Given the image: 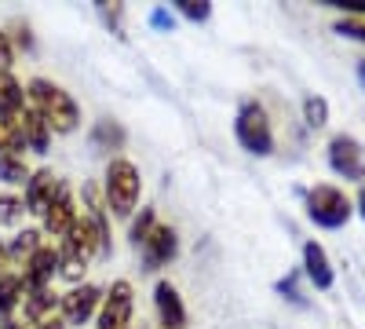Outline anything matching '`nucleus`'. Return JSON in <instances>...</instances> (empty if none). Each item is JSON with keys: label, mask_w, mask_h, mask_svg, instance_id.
<instances>
[{"label": "nucleus", "mask_w": 365, "mask_h": 329, "mask_svg": "<svg viewBox=\"0 0 365 329\" xmlns=\"http://www.w3.org/2000/svg\"><path fill=\"white\" fill-rule=\"evenodd\" d=\"M103 308V289L99 285H73L63 300H58V318H63L66 325H88L91 318L99 315Z\"/></svg>", "instance_id": "6"}, {"label": "nucleus", "mask_w": 365, "mask_h": 329, "mask_svg": "<svg viewBox=\"0 0 365 329\" xmlns=\"http://www.w3.org/2000/svg\"><path fill=\"white\" fill-rule=\"evenodd\" d=\"M150 26L161 29V34H172V29H175V15L168 8H154V11H150Z\"/></svg>", "instance_id": "27"}, {"label": "nucleus", "mask_w": 365, "mask_h": 329, "mask_svg": "<svg viewBox=\"0 0 365 329\" xmlns=\"http://www.w3.org/2000/svg\"><path fill=\"white\" fill-rule=\"evenodd\" d=\"M303 121H307L311 128L329 125V103L322 96H307V99H303Z\"/></svg>", "instance_id": "23"}, {"label": "nucleus", "mask_w": 365, "mask_h": 329, "mask_svg": "<svg viewBox=\"0 0 365 329\" xmlns=\"http://www.w3.org/2000/svg\"><path fill=\"white\" fill-rule=\"evenodd\" d=\"M58 300H63V296H55L51 285H48V289L26 293V296H22V325H26V329H29V325L37 329L41 322H48L51 311H58Z\"/></svg>", "instance_id": "13"}, {"label": "nucleus", "mask_w": 365, "mask_h": 329, "mask_svg": "<svg viewBox=\"0 0 365 329\" xmlns=\"http://www.w3.org/2000/svg\"><path fill=\"white\" fill-rule=\"evenodd\" d=\"M22 151H26V136H22L19 117H15V121H0V154L22 158Z\"/></svg>", "instance_id": "21"}, {"label": "nucleus", "mask_w": 365, "mask_h": 329, "mask_svg": "<svg viewBox=\"0 0 365 329\" xmlns=\"http://www.w3.org/2000/svg\"><path fill=\"white\" fill-rule=\"evenodd\" d=\"M22 110H26V88L11 74H0V121H15Z\"/></svg>", "instance_id": "17"}, {"label": "nucleus", "mask_w": 365, "mask_h": 329, "mask_svg": "<svg viewBox=\"0 0 365 329\" xmlns=\"http://www.w3.org/2000/svg\"><path fill=\"white\" fill-rule=\"evenodd\" d=\"M278 293L285 296V300H299V275H289L278 282Z\"/></svg>", "instance_id": "29"}, {"label": "nucleus", "mask_w": 365, "mask_h": 329, "mask_svg": "<svg viewBox=\"0 0 365 329\" xmlns=\"http://www.w3.org/2000/svg\"><path fill=\"white\" fill-rule=\"evenodd\" d=\"M336 34L354 37V41H365V22L361 19H344V22H336Z\"/></svg>", "instance_id": "28"}, {"label": "nucleus", "mask_w": 365, "mask_h": 329, "mask_svg": "<svg viewBox=\"0 0 365 329\" xmlns=\"http://www.w3.org/2000/svg\"><path fill=\"white\" fill-rule=\"evenodd\" d=\"M58 191H63V179H58L51 168H37V172H29V183H26V194H22L26 213L44 216V213H48V205L58 198Z\"/></svg>", "instance_id": "8"}, {"label": "nucleus", "mask_w": 365, "mask_h": 329, "mask_svg": "<svg viewBox=\"0 0 365 329\" xmlns=\"http://www.w3.org/2000/svg\"><path fill=\"white\" fill-rule=\"evenodd\" d=\"M22 213H26V205H22V198H19V194H0V227L19 223V220H22Z\"/></svg>", "instance_id": "24"}, {"label": "nucleus", "mask_w": 365, "mask_h": 329, "mask_svg": "<svg viewBox=\"0 0 365 329\" xmlns=\"http://www.w3.org/2000/svg\"><path fill=\"white\" fill-rule=\"evenodd\" d=\"M354 208H358V213H361V220H365V187L358 191V201H354Z\"/></svg>", "instance_id": "33"}, {"label": "nucleus", "mask_w": 365, "mask_h": 329, "mask_svg": "<svg viewBox=\"0 0 365 329\" xmlns=\"http://www.w3.org/2000/svg\"><path fill=\"white\" fill-rule=\"evenodd\" d=\"M303 275L314 282V289H332V282H336V275H332V263H329V256H325V249H322L318 242L303 246Z\"/></svg>", "instance_id": "14"}, {"label": "nucleus", "mask_w": 365, "mask_h": 329, "mask_svg": "<svg viewBox=\"0 0 365 329\" xmlns=\"http://www.w3.org/2000/svg\"><path fill=\"white\" fill-rule=\"evenodd\" d=\"M179 253V238H175V227L168 223H158L150 231V238L143 242V267L146 271H161L165 263H172Z\"/></svg>", "instance_id": "9"}, {"label": "nucleus", "mask_w": 365, "mask_h": 329, "mask_svg": "<svg viewBox=\"0 0 365 329\" xmlns=\"http://www.w3.org/2000/svg\"><path fill=\"white\" fill-rule=\"evenodd\" d=\"M19 125H22V136H26V151H34V154H48V146H51V128L48 121L34 110V106H26L19 113Z\"/></svg>", "instance_id": "15"}, {"label": "nucleus", "mask_w": 365, "mask_h": 329, "mask_svg": "<svg viewBox=\"0 0 365 329\" xmlns=\"http://www.w3.org/2000/svg\"><path fill=\"white\" fill-rule=\"evenodd\" d=\"M175 11H179V15H187L190 22H208L212 4H205V0H175Z\"/></svg>", "instance_id": "25"}, {"label": "nucleus", "mask_w": 365, "mask_h": 329, "mask_svg": "<svg viewBox=\"0 0 365 329\" xmlns=\"http://www.w3.org/2000/svg\"><path fill=\"white\" fill-rule=\"evenodd\" d=\"M154 308H158L161 329H182V325H187V304H182L175 282H165V278H161V282L154 285Z\"/></svg>", "instance_id": "12"}, {"label": "nucleus", "mask_w": 365, "mask_h": 329, "mask_svg": "<svg viewBox=\"0 0 365 329\" xmlns=\"http://www.w3.org/2000/svg\"><path fill=\"white\" fill-rule=\"evenodd\" d=\"M0 183H11V187H26L29 183V165L15 154H0Z\"/></svg>", "instance_id": "20"}, {"label": "nucleus", "mask_w": 365, "mask_h": 329, "mask_svg": "<svg viewBox=\"0 0 365 329\" xmlns=\"http://www.w3.org/2000/svg\"><path fill=\"white\" fill-rule=\"evenodd\" d=\"M11 63H15V44L4 29H0V74H11Z\"/></svg>", "instance_id": "26"}, {"label": "nucleus", "mask_w": 365, "mask_h": 329, "mask_svg": "<svg viewBox=\"0 0 365 329\" xmlns=\"http://www.w3.org/2000/svg\"><path fill=\"white\" fill-rule=\"evenodd\" d=\"M0 275H8V246L0 242Z\"/></svg>", "instance_id": "32"}, {"label": "nucleus", "mask_w": 365, "mask_h": 329, "mask_svg": "<svg viewBox=\"0 0 365 329\" xmlns=\"http://www.w3.org/2000/svg\"><path fill=\"white\" fill-rule=\"evenodd\" d=\"M91 146H96V151H106V154H113V151H120V146H125V128H120L117 121H96L91 125Z\"/></svg>", "instance_id": "18"}, {"label": "nucleus", "mask_w": 365, "mask_h": 329, "mask_svg": "<svg viewBox=\"0 0 365 329\" xmlns=\"http://www.w3.org/2000/svg\"><path fill=\"white\" fill-rule=\"evenodd\" d=\"M154 227H158V213H154L150 205H146V208H139V213L132 216V227H128V242L143 249V242L150 238V231H154Z\"/></svg>", "instance_id": "22"}, {"label": "nucleus", "mask_w": 365, "mask_h": 329, "mask_svg": "<svg viewBox=\"0 0 365 329\" xmlns=\"http://www.w3.org/2000/svg\"><path fill=\"white\" fill-rule=\"evenodd\" d=\"M329 165L336 176L351 179V183H361L365 179V154H361V143L351 136H332L329 139Z\"/></svg>", "instance_id": "7"}, {"label": "nucleus", "mask_w": 365, "mask_h": 329, "mask_svg": "<svg viewBox=\"0 0 365 329\" xmlns=\"http://www.w3.org/2000/svg\"><path fill=\"white\" fill-rule=\"evenodd\" d=\"M139 194H143V179L139 168L128 158H110L106 165V179H103V205L106 213L117 220H132L139 208Z\"/></svg>", "instance_id": "2"}, {"label": "nucleus", "mask_w": 365, "mask_h": 329, "mask_svg": "<svg viewBox=\"0 0 365 329\" xmlns=\"http://www.w3.org/2000/svg\"><path fill=\"white\" fill-rule=\"evenodd\" d=\"M22 285L26 293H34V289H48L51 278L58 275V249L55 246H41L34 256H29V263L22 267Z\"/></svg>", "instance_id": "10"}, {"label": "nucleus", "mask_w": 365, "mask_h": 329, "mask_svg": "<svg viewBox=\"0 0 365 329\" xmlns=\"http://www.w3.org/2000/svg\"><path fill=\"white\" fill-rule=\"evenodd\" d=\"M77 201H73V194H70V187L63 183V191H58V198L48 205V213L41 216L44 220V234H51V238H58V242H63V238L73 231V223H77Z\"/></svg>", "instance_id": "11"}, {"label": "nucleus", "mask_w": 365, "mask_h": 329, "mask_svg": "<svg viewBox=\"0 0 365 329\" xmlns=\"http://www.w3.org/2000/svg\"><path fill=\"white\" fill-rule=\"evenodd\" d=\"M26 106H34L48 121V128L58 132V136H70L81 125L77 99L66 92V88H58L55 81H48V77H34L26 84Z\"/></svg>", "instance_id": "1"}, {"label": "nucleus", "mask_w": 365, "mask_h": 329, "mask_svg": "<svg viewBox=\"0 0 365 329\" xmlns=\"http://www.w3.org/2000/svg\"><path fill=\"white\" fill-rule=\"evenodd\" d=\"M19 44H22V48H34V34H29L26 26H19Z\"/></svg>", "instance_id": "30"}, {"label": "nucleus", "mask_w": 365, "mask_h": 329, "mask_svg": "<svg viewBox=\"0 0 365 329\" xmlns=\"http://www.w3.org/2000/svg\"><path fill=\"white\" fill-rule=\"evenodd\" d=\"M0 329H26V325H22V322L15 318V322H8V325H0Z\"/></svg>", "instance_id": "35"}, {"label": "nucleus", "mask_w": 365, "mask_h": 329, "mask_svg": "<svg viewBox=\"0 0 365 329\" xmlns=\"http://www.w3.org/2000/svg\"><path fill=\"white\" fill-rule=\"evenodd\" d=\"M37 329H66V322H63V318H48V322H41Z\"/></svg>", "instance_id": "31"}, {"label": "nucleus", "mask_w": 365, "mask_h": 329, "mask_svg": "<svg viewBox=\"0 0 365 329\" xmlns=\"http://www.w3.org/2000/svg\"><path fill=\"white\" fill-rule=\"evenodd\" d=\"M132 311H135V296H132V282L117 278L106 293H103V308L96 315L99 329H128L132 322Z\"/></svg>", "instance_id": "5"}, {"label": "nucleus", "mask_w": 365, "mask_h": 329, "mask_svg": "<svg viewBox=\"0 0 365 329\" xmlns=\"http://www.w3.org/2000/svg\"><path fill=\"white\" fill-rule=\"evenodd\" d=\"M22 296H26L22 275H15V271L0 275V325L15 322V311L22 308Z\"/></svg>", "instance_id": "16"}, {"label": "nucleus", "mask_w": 365, "mask_h": 329, "mask_svg": "<svg viewBox=\"0 0 365 329\" xmlns=\"http://www.w3.org/2000/svg\"><path fill=\"white\" fill-rule=\"evenodd\" d=\"M234 136L241 143V151H249L256 158H267L274 151V132H270V117L263 110V103L249 99L237 106V117H234Z\"/></svg>", "instance_id": "3"}, {"label": "nucleus", "mask_w": 365, "mask_h": 329, "mask_svg": "<svg viewBox=\"0 0 365 329\" xmlns=\"http://www.w3.org/2000/svg\"><path fill=\"white\" fill-rule=\"evenodd\" d=\"M351 198L340 191V187H332V183H318L307 191V216L311 223H318L322 231H340L347 227L351 220Z\"/></svg>", "instance_id": "4"}, {"label": "nucleus", "mask_w": 365, "mask_h": 329, "mask_svg": "<svg viewBox=\"0 0 365 329\" xmlns=\"http://www.w3.org/2000/svg\"><path fill=\"white\" fill-rule=\"evenodd\" d=\"M44 242H41V231H19L15 238H11V246H8V263H15V267H26L29 263V256H34L37 249H41Z\"/></svg>", "instance_id": "19"}, {"label": "nucleus", "mask_w": 365, "mask_h": 329, "mask_svg": "<svg viewBox=\"0 0 365 329\" xmlns=\"http://www.w3.org/2000/svg\"><path fill=\"white\" fill-rule=\"evenodd\" d=\"M358 81L365 84V59H361V63H358Z\"/></svg>", "instance_id": "34"}]
</instances>
